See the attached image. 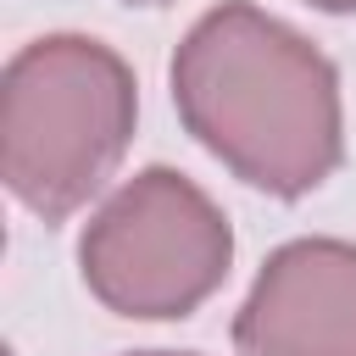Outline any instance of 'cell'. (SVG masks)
Returning a JSON list of instances; mask_svg holds the SVG:
<instances>
[{
    "mask_svg": "<svg viewBox=\"0 0 356 356\" xmlns=\"http://www.w3.org/2000/svg\"><path fill=\"white\" fill-rule=\"evenodd\" d=\"M172 106L184 134L239 184L300 200L345 161L339 67L284 17L222 0L178 39Z\"/></svg>",
    "mask_w": 356,
    "mask_h": 356,
    "instance_id": "obj_1",
    "label": "cell"
},
{
    "mask_svg": "<svg viewBox=\"0 0 356 356\" xmlns=\"http://www.w3.org/2000/svg\"><path fill=\"white\" fill-rule=\"evenodd\" d=\"M134 67L89 33H39L0 72V178L44 222L100 195L134 145Z\"/></svg>",
    "mask_w": 356,
    "mask_h": 356,
    "instance_id": "obj_2",
    "label": "cell"
},
{
    "mask_svg": "<svg viewBox=\"0 0 356 356\" xmlns=\"http://www.w3.org/2000/svg\"><path fill=\"white\" fill-rule=\"evenodd\" d=\"M234 267V228L222 206L178 167H139L122 178L78 234L83 289L134 323H178L206 306Z\"/></svg>",
    "mask_w": 356,
    "mask_h": 356,
    "instance_id": "obj_3",
    "label": "cell"
},
{
    "mask_svg": "<svg viewBox=\"0 0 356 356\" xmlns=\"http://www.w3.org/2000/svg\"><path fill=\"white\" fill-rule=\"evenodd\" d=\"M234 356H356V239L278 245L234 312Z\"/></svg>",
    "mask_w": 356,
    "mask_h": 356,
    "instance_id": "obj_4",
    "label": "cell"
},
{
    "mask_svg": "<svg viewBox=\"0 0 356 356\" xmlns=\"http://www.w3.org/2000/svg\"><path fill=\"white\" fill-rule=\"evenodd\" d=\"M306 6H317L328 17H356V0H306Z\"/></svg>",
    "mask_w": 356,
    "mask_h": 356,
    "instance_id": "obj_5",
    "label": "cell"
},
{
    "mask_svg": "<svg viewBox=\"0 0 356 356\" xmlns=\"http://www.w3.org/2000/svg\"><path fill=\"white\" fill-rule=\"evenodd\" d=\"M122 356H195V350H122Z\"/></svg>",
    "mask_w": 356,
    "mask_h": 356,
    "instance_id": "obj_6",
    "label": "cell"
},
{
    "mask_svg": "<svg viewBox=\"0 0 356 356\" xmlns=\"http://www.w3.org/2000/svg\"><path fill=\"white\" fill-rule=\"evenodd\" d=\"M128 6H167V0H128Z\"/></svg>",
    "mask_w": 356,
    "mask_h": 356,
    "instance_id": "obj_7",
    "label": "cell"
}]
</instances>
